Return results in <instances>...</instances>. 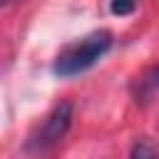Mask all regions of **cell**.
<instances>
[{"label": "cell", "instance_id": "1", "mask_svg": "<svg viewBox=\"0 0 159 159\" xmlns=\"http://www.w3.org/2000/svg\"><path fill=\"white\" fill-rule=\"evenodd\" d=\"M112 47V32L107 30H97L87 37H82L80 42L70 45L55 62V75L57 77H75L87 72L89 67L97 65V60H102Z\"/></svg>", "mask_w": 159, "mask_h": 159}, {"label": "cell", "instance_id": "2", "mask_svg": "<svg viewBox=\"0 0 159 159\" xmlns=\"http://www.w3.org/2000/svg\"><path fill=\"white\" fill-rule=\"evenodd\" d=\"M70 124H72V104H70V102H60V104L50 112V117L42 122V127L37 129V134H35L32 142H30V147H32V149H47V147L57 144V142L67 134Z\"/></svg>", "mask_w": 159, "mask_h": 159}, {"label": "cell", "instance_id": "3", "mask_svg": "<svg viewBox=\"0 0 159 159\" xmlns=\"http://www.w3.org/2000/svg\"><path fill=\"white\" fill-rule=\"evenodd\" d=\"M157 89H159V67H149L139 77V82L134 87V97H137V102H149L157 94Z\"/></svg>", "mask_w": 159, "mask_h": 159}, {"label": "cell", "instance_id": "4", "mask_svg": "<svg viewBox=\"0 0 159 159\" xmlns=\"http://www.w3.org/2000/svg\"><path fill=\"white\" fill-rule=\"evenodd\" d=\"M134 7H137V0H112V5H109V10L114 12V15H132L134 12Z\"/></svg>", "mask_w": 159, "mask_h": 159}, {"label": "cell", "instance_id": "5", "mask_svg": "<svg viewBox=\"0 0 159 159\" xmlns=\"http://www.w3.org/2000/svg\"><path fill=\"white\" fill-rule=\"evenodd\" d=\"M157 154H159V149L157 147H149V144H137L132 149V157H157Z\"/></svg>", "mask_w": 159, "mask_h": 159}, {"label": "cell", "instance_id": "6", "mask_svg": "<svg viewBox=\"0 0 159 159\" xmlns=\"http://www.w3.org/2000/svg\"><path fill=\"white\" fill-rule=\"evenodd\" d=\"M2 2H12V0H2Z\"/></svg>", "mask_w": 159, "mask_h": 159}]
</instances>
